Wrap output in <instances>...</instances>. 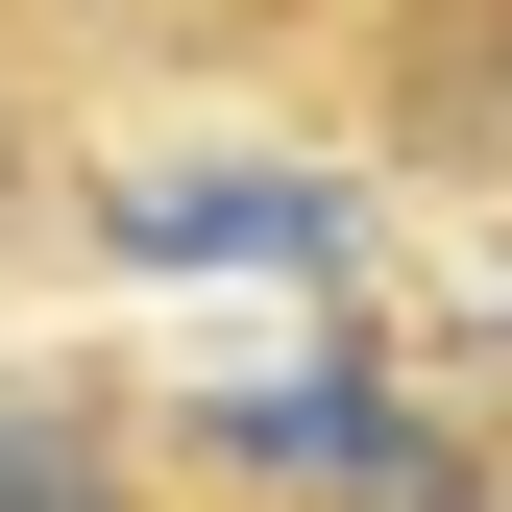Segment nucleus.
<instances>
[{"mask_svg":"<svg viewBox=\"0 0 512 512\" xmlns=\"http://www.w3.org/2000/svg\"><path fill=\"white\" fill-rule=\"evenodd\" d=\"M122 244H147V269H317V244H342V196H317V171H147V196H122Z\"/></svg>","mask_w":512,"mask_h":512,"instance_id":"obj_2","label":"nucleus"},{"mask_svg":"<svg viewBox=\"0 0 512 512\" xmlns=\"http://www.w3.org/2000/svg\"><path fill=\"white\" fill-rule=\"evenodd\" d=\"M0 512H122V464H98L74 415H0Z\"/></svg>","mask_w":512,"mask_h":512,"instance_id":"obj_3","label":"nucleus"},{"mask_svg":"<svg viewBox=\"0 0 512 512\" xmlns=\"http://www.w3.org/2000/svg\"><path fill=\"white\" fill-rule=\"evenodd\" d=\"M488 512H512V488H488Z\"/></svg>","mask_w":512,"mask_h":512,"instance_id":"obj_4","label":"nucleus"},{"mask_svg":"<svg viewBox=\"0 0 512 512\" xmlns=\"http://www.w3.org/2000/svg\"><path fill=\"white\" fill-rule=\"evenodd\" d=\"M220 439H244L269 488H317V512H488V464H464L415 391H366V366H293V391H244Z\"/></svg>","mask_w":512,"mask_h":512,"instance_id":"obj_1","label":"nucleus"}]
</instances>
